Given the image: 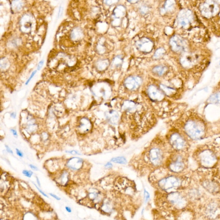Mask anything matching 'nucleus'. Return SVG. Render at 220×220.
<instances>
[{"mask_svg": "<svg viewBox=\"0 0 220 220\" xmlns=\"http://www.w3.org/2000/svg\"><path fill=\"white\" fill-rule=\"evenodd\" d=\"M194 159L201 167L206 169L215 168L218 163V157L214 145H205L195 152Z\"/></svg>", "mask_w": 220, "mask_h": 220, "instance_id": "1", "label": "nucleus"}, {"mask_svg": "<svg viewBox=\"0 0 220 220\" xmlns=\"http://www.w3.org/2000/svg\"><path fill=\"white\" fill-rule=\"evenodd\" d=\"M185 133L191 139L198 140L203 139L206 134V127L203 120L196 116L191 117L185 123Z\"/></svg>", "mask_w": 220, "mask_h": 220, "instance_id": "2", "label": "nucleus"}, {"mask_svg": "<svg viewBox=\"0 0 220 220\" xmlns=\"http://www.w3.org/2000/svg\"><path fill=\"white\" fill-rule=\"evenodd\" d=\"M184 180L175 176L167 177L160 180L158 183L159 188L164 191L178 189L183 185Z\"/></svg>", "mask_w": 220, "mask_h": 220, "instance_id": "3", "label": "nucleus"}, {"mask_svg": "<svg viewBox=\"0 0 220 220\" xmlns=\"http://www.w3.org/2000/svg\"><path fill=\"white\" fill-rule=\"evenodd\" d=\"M187 163V160L183 155L180 153H176L171 157L168 168L172 172H181L186 168Z\"/></svg>", "mask_w": 220, "mask_h": 220, "instance_id": "4", "label": "nucleus"}, {"mask_svg": "<svg viewBox=\"0 0 220 220\" xmlns=\"http://www.w3.org/2000/svg\"><path fill=\"white\" fill-rule=\"evenodd\" d=\"M169 142L172 147L178 151H182L188 148V144L186 139L178 132L171 134Z\"/></svg>", "mask_w": 220, "mask_h": 220, "instance_id": "5", "label": "nucleus"}, {"mask_svg": "<svg viewBox=\"0 0 220 220\" xmlns=\"http://www.w3.org/2000/svg\"><path fill=\"white\" fill-rule=\"evenodd\" d=\"M171 49L174 52L177 53H184L188 48L186 41L179 35H175L171 37L170 40Z\"/></svg>", "mask_w": 220, "mask_h": 220, "instance_id": "6", "label": "nucleus"}, {"mask_svg": "<svg viewBox=\"0 0 220 220\" xmlns=\"http://www.w3.org/2000/svg\"><path fill=\"white\" fill-rule=\"evenodd\" d=\"M194 17L191 11L183 10L180 12L177 17L178 24L181 28L188 29L193 23Z\"/></svg>", "mask_w": 220, "mask_h": 220, "instance_id": "7", "label": "nucleus"}, {"mask_svg": "<svg viewBox=\"0 0 220 220\" xmlns=\"http://www.w3.org/2000/svg\"><path fill=\"white\" fill-rule=\"evenodd\" d=\"M167 200L170 204L178 209L184 208L187 205L186 198L178 192H172L169 194L167 196Z\"/></svg>", "mask_w": 220, "mask_h": 220, "instance_id": "8", "label": "nucleus"}, {"mask_svg": "<svg viewBox=\"0 0 220 220\" xmlns=\"http://www.w3.org/2000/svg\"><path fill=\"white\" fill-rule=\"evenodd\" d=\"M201 11L205 17H211L219 12L218 5L212 0H207L200 6Z\"/></svg>", "mask_w": 220, "mask_h": 220, "instance_id": "9", "label": "nucleus"}, {"mask_svg": "<svg viewBox=\"0 0 220 220\" xmlns=\"http://www.w3.org/2000/svg\"><path fill=\"white\" fill-rule=\"evenodd\" d=\"M126 14V9L124 6L120 5L115 7L112 14L111 25L114 27H119Z\"/></svg>", "mask_w": 220, "mask_h": 220, "instance_id": "10", "label": "nucleus"}, {"mask_svg": "<svg viewBox=\"0 0 220 220\" xmlns=\"http://www.w3.org/2000/svg\"><path fill=\"white\" fill-rule=\"evenodd\" d=\"M135 47L139 51L144 53L151 52L153 48V41L148 37H143L140 38L135 43Z\"/></svg>", "mask_w": 220, "mask_h": 220, "instance_id": "11", "label": "nucleus"}, {"mask_svg": "<svg viewBox=\"0 0 220 220\" xmlns=\"http://www.w3.org/2000/svg\"><path fill=\"white\" fill-rule=\"evenodd\" d=\"M143 83L141 77L136 76H130L126 79L124 85L128 90L134 91L138 90Z\"/></svg>", "mask_w": 220, "mask_h": 220, "instance_id": "12", "label": "nucleus"}, {"mask_svg": "<svg viewBox=\"0 0 220 220\" xmlns=\"http://www.w3.org/2000/svg\"><path fill=\"white\" fill-rule=\"evenodd\" d=\"M149 157L151 163L155 166H159L163 163V153L159 148H153L150 151Z\"/></svg>", "mask_w": 220, "mask_h": 220, "instance_id": "13", "label": "nucleus"}, {"mask_svg": "<svg viewBox=\"0 0 220 220\" xmlns=\"http://www.w3.org/2000/svg\"><path fill=\"white\" fill-rule=\"evenodd\" d=\"M148 94L151 100L153 101H160L164 97V94L162 90L154 85L149 86L147 90Z\"/></svg>", "mask_w": 220, "mask_h": 220, "instance_id": "14", "label": "nucleus"}, {"mask_svg": "<svg viewBox=\"0 0 220 220\" xmlns=\"http://www.w3.org/2000/svg\"><path fill=\"white\" fill-rule=\"evenodd\" d=\"M33 17L31 15L26 14L21 18L20 21V27L22 31L25 33H28L31 30L32 28Z\"/></svg>", "mask_w": 220, "mask_h": 220, "instance_id": "15", "label": "nucleus"}, {"mask_svg": "<svg viewBox=\"0 0 220 220\" xmlns=\"http://www.w3.org/2000/svg\"><path fill=\"white\" fill-rule=\"evenodd\" d=\"M220 212V208L219 205L216 202H212L207 205L205 209V213L207 217L214 218L219 215V212Z\"/></svg>", "mask_w": 220, "mask_h": 220, "instance_id": "16", "label": "nucleus"}, {"mask_svg": "<svg viewBox=\"0 0 220 220\" xmlns=\"http://www.w3.org/2000/svg\"><path fill=\"white\" fill-rule=\"evenodd\" d=\"M105 116L107 121L111 124H117L119 122V114L115 110H110L106 111Z\"/></svg>", "mask_w": 220, "mask_h": 220, "instance_id": "17", "label": "nucleus"}, {"mask_svg": "<svg viewBox=\"0 0 220 220\" xmlns=\"http://www.w3.org/2000/svg\"><path fill=\"white\" fill-rule=\"evenodd\" d=\"M83 163V160L79 157H73L69 159L67 163V166L75 170H77L81 168Z\"/></svg>", "mask_w": 220, "mask_h": 220, "instance_id": "18", "label": "nucleus"}, {"mask_svg": "<svg viewBox=\"0 0 220 220\" xmlns=\"http://www.w3.org/2000/svg\"><path fill=\"white\" fill-rule=\"evenodd\" d=\"M175 0H167L160 10L161 14H165L168 12H173L175 9Z\"/></svg>", "mask_w": 220, "mask_h": 220, "instance_id": "19", "label": "nucleus"}, {"mask_svg": "<svg viewBox=\"0 0 220 220\" xmlns=\"http://www.w3.org/2000/svg\"><path fill=\"white\" fill-rule=\"evenodd\" d=\"M203 186L204 188H206L209 192L212 193H216L219 191V186L218 183H216L215 182L210 181H205L203 183Z\"/></svg>", "mask_w": 220, "mask_h": 220, "instance_id": "20", "label": "nucleus"}, {"mask_svg": "<svg viewBox=\"0 0 220 220\" xmlns=\"http://www.w3.org/2000/svg\"><path fill=\"white\" fill-rule=\"evenodd\" d=\"M216 149V154L218 157V163L215 168H217L218 174L220 173V137L216 139L215 142V145H213Z\"/></svg>", "mask_w": 220, "mask_h": 220, "instance_id": "21", "label": "nucleus"}, {"mask_svg": "<svg viewBox=\"0 0 220 220\" xmlns=\"http://www.w3.org/2000/svg\"><path fill=\"white\" fill-rule=\"evenodd\" d=\"M168 69L166 66L163 65H158L155 66L153 69V74L157 76L161 77L167 72Z\"/></svg>", "mask_w": 220, "mask_h": 220, "instance_id": "22", "label": "nucleus"}, {"mask_svg": "<svg viewBox=\"0 0 220 220\" xmlns=\"http://www.w3.org/2000/svg\"><path fill=\"white\" fill-rule=\"evenodd\" d=\"M23 6V0H13L12 3V10L14 12L20 11Z\"/></svg>", "mask_w": 220, "mask_h": 220, "instance_id": "23", "label": "nucleus"}, {"mask_svg": "<svg viewBox=\"0 0 220 220\" xmlns=\"http://www.w3.org/2000/svg\"><path fill=\"white\" fill-rule=\"evenodd\" d=\"M123 108L127 112H132L136 108V104L132 101H126L123 104Z\"/></svg>", "mask_w": 220, "mask_h": 220, "instance_id": "24", "label": "nucleus"}, {"mask_svg": "<svg viewBox=\"0 0 220 220\" xmlns=\"http://www.w3.org/2000/svg\"><path fill=\"white\" fill-rule=\"evenodd\" d=\"M83 31L81 29L75 28L74 29L71 34V37L72 39H75L80 38L82 36Z\"/></svg>", "mask_w": 220, "mask_h": 220, "instance_id": "25", "label": "nucleus"}, {"mask_svg": "<svg viewBox=\"0 0 220 220\" xmlns=\"http://www.w3.org/2000/svg\"><path fill=\"white\" fill-rule=\"evenodd\" d=\"M123 62V58L121 55H118L114 58L112 61V65L116 68L121 66Z\"/></svg>", "mask_w": 220, "mask_h": 220, "instance_id": "26", "label": "nucleus"}, {"mask_svg": "<svg viewBox=\"0 0 220 220\" xmlns=\"http://www.w3.org/2000/svg\"><path fill=\"white\" fill-rule=\"evenodd\" d=\"M166 53V50L163 48H159L156 51L154 54V57L156 59H159L164 56Z\"/></svg>", "mask_w": 220, "mask_h": 220, "instance_id": "27", "label": "nucleus"}, {"mask_svg": "<svg viewBox=\"0 0 220 220\" xmlns=\"http://www.w3.org/2000/svg\"><path fill=\"white\" fill-rule=\"evenodd\" d=\"M109 65V62L107 59H104L101 61L99 64V66L100 69L101 70H104L107 69L108 66Z\"/></svg>", "mask_w": 220, "mask_h": 220, "instance_id": "28", "label": "nucleus"}, {"mask_svg": "<svg viewBox=\"0 0 220 220\" xmlns=\"http://www.w3.org/2000/svg\"><path fill=\"white\" fill-rule=\"evenodd\" d=\"M111 161L114 163H120V164H126V159L122 156L115 157L111 159Z\"/></svg>", "mask_w": 220, "mask_h": 220, "instance_id": "29", "label": "nucleus"}, {"mask_svg": "<svg viewBox=\"0 0 220 220\" xmlns=\"http://www.w3.org/2000/svg\"><path fill=\"white\" fill-rule=\"evenodd\" d=\"M139 12L143 15L147 14L149 11V8L146 5L141 6L139 8Z\"/></svg>", "mask_w": 220, "mask_h": 220, "instance_id": "30", "label": "nucleus"}, {"mask_svg": "<svg viewBox=\"0 0 220 220\" xmlns=\"http://www.w3.org/2000/svg\"><path fill=\"white\" fill-rule=\"evenodd\" d=\"M105 4L108 6H111L117 4L120 0H103Z\"/></svg>", "mask_w": 220, "mask_h": 220, "instance_id": "31", "label": "nucleus"}, {"mask_svg": "<svg viewBox=\"0 0 220 220\" xmlns=\"http://www.w3.org/2000/svg\"><path fill=\"white\" fill-rule=\"evenodd\" d=\"M23 173L27 177L31 178L32 176L33 173L31 171L27 170H24L23 171Z\"/></svg>", "mask_w": 220, "mask_h": 220, "instance_id": "32", "label": "nucleus"}, {"mask_svg": "<svg viewBox=\"0 0 220 220\" xmlns=\"http://www.w3.org/2000/svg\"><path fill=\"white\" fill-rule=\"evenodd\" d=\"M37 72V70H35V71H34V72H33L32 73H31V75L30 77L29 78V79L26 82V85H28V84H29V82L31 80V79L34 76V75H35V74Z\"/></svg>", "mask_w": 220, "mask_h": 220, "instance_id": "33", "label": "nucleus"}, {"mask_svg": "<svg viewBox=\"0 0 220 220\" xmlns=\"http://www.w3.org/2000/svg\"><path fill=\"white\" fill-rule=\"evenodd\" d=\"M144 195H145V202H147L148 200L150 198L149 194V193H148L146 190H145Z\"/></svg>", "mask_w": 220, "mask_h": 220, "instance_id": "34", "label": "nucleus"}, {"mask_svg": "<svg viewBox=\"0 0 220 220\" xmlns=\"http://www.w3.org/2000/svg\"><path fill=\"white\" fill-rule=\"evenodd\" d=\"M44 60H41L38 63V65H37V70L38 71L41 70V68H42V66L44 65Z\"/></svg>", "mask_w": 220, "mask_h": 220, "instance_id": "35", "label": "nucleus"}, {"mask_svg": "<svg viewBox=\"0 0 220 220\" xmlns=\"http://www.w3.org/2000/svg\"><path fill=\"white\" fill-rule=\"evenodd\" d=\"M127 1L129 3H130L131 4H134L138 3L141 0H127Z\"/></svg>", "mask_w": 220, "mask_h": 220, "instance_id": "36", "label": "nucleus"}, {"mask_svg": "<svg viewBox=\"0 0 220 220\" xmlns=\"http://www.w3.org/2000/svg\"><path fill=\"white\" fill-rule=\"evenodd\" d=\"M16 153L20 157H22L23 156V153L18 149H16Z\"/></svg>", "mask_w": 220, "mask_h": 220, "instance_id": "37", "label": "nucleus"}, {"mask_svg": "<svg viewBox=\"0 0 220 220\" xmlns=\"http://www.w3.org/2000/svg\"><path fill=\"white\" fill-rule=\"evenodd\" d=\"M34 185H35V187H36V188H37V190L39 191L40 192V193H41V194H42V195H43L44 196H45V197H48V196L46 194H45V193H44V192L42 191L41 190V189H39V188L37 187V185H36V184H34Z\"/></svg>", "mask_w": 220, "mask_h": 220, "instance_id": "38", "label": "nucleus"}, {"mask_svg": "<svg viewBox=\"0 0 220 220\" xmlns=\"http://www.w3.org/2000/svg\"><path fill=\"white\" fill-rule=\"evenodd\" d=\"M49 194L51 196H52V197H53L54 198L58 200H61V198H59V197H58V196L56 195L53 194H51V193H50V194Z\"/></svg>", "mask_w": 220, "mask_h": 220, "instance_id": "39", "label": "nucleus"}, {"mask_svg": "<svg viewBox=\"0 0 220 220\" xmlns=\"http://www.w3.org/2000/svg\"><path fill=\"white\" fill-rule=\"evenodd\" d=\"M7 151L9 153H11V154H13V151H12V150L7 145H5Z\"/></svg>", "mask_w": 220, "mask_h": 220, "instance_id": "40", "label": "nucleus"}, {"mask_svg": "<svg viewBox=\"0 0 220 220\" xmlns=\"http://www.w3.org/2000/svg\"><path fill=\"white\" fill-rule=\"evenodd\" d=\"M66 152L69 153H71V154H80L79 153H78L77 151H66Z\"/></svg>", "mask_w": 220, "mask_h": 220, "instance_id": "41", "label": "nucleus"}, {"mask_svg": "<svg viewBox=\"0 0 220 220\" xmlns=\"http://www.w3.org/2000/svg\"><path fill=\"white\" fill-rule=\"evenodd\" d=\"M29 167H30V168H31V169H32V170H38V169H37V167H36V166H34V165H31H31H29Z\"/></svg>", "mask_w": 220, "mask_h": 220, "instance_id": "42", "label": "nucleus"}, {"mask_svg": "<svg viewBox=\"0 0 220 220\" xmlns=\"http://www.w3.org/2000/svg\"><path fill=\"white\" fill-rule=\"evenodd\" d=\"M11 132H12V134H13L14 136H17V132H16V130L13 129H11Z\"/></svg>", "mask_w": 220, "mask_h": 220, "instance_id": "43", "label": "nucleus"}, {"mask_svg": "<svg viewBox=\"0 0 220 220\" xmlns=\"http://www.w3.org/2000/svg\"><path fill=\"white\" fill-rule=\"evenodd\" d=\"M105 167L107 168H110L112 167V165L110 163H107L105 165Z\"/></svg>", "mask_w": 220, "mask_h": 220, "instance_id": "44", "label": "nucleus"}, {"mask_svg": "<svg viewBox=\"0 0 220 220\" xmlns=\"http://www.w3.org/2000/svg\"><path fill=\"white\" fill-rule=\"evenodd\" d=\"M65 208L66 211H67L68 212H69V213H71V212H72V209H71L70 207H68V206H66Z\"/></svg>", "mask_w": 220, "mask_h": 220, "instance_id": "45", "label": "nucleus"}, {"mask_svg": "<svg viewBox=\"0 0 220 220\" xmlns=\"http://www.w3.org/2000/svg\"><path fill=\"white\" fill-rule=\"evenodd\" d=\"M36 180H37V184L39 185V187L41 186V183H40V181H39V179H38V177H36Z\"/></svg>", "mask_w": 220, "mask_h": 220, "instance_id": "46", "label": "nucleus"}, {"mask_svg": "<svg viewBox=\"0 0 220 220\" xmlns=\"http://www.w3.org/2000/svg\"><path fill=\"white\" fill-rule=\"evenodd\" d=\"M11 116L12 118H15L16 117V114L15 113H12L11 114Z\"/></svg>", "mask_w": 220, "mask_h": 220, "instance_id": "47", "label": "nucleus"}, {"mask_svg": "<svg viewBox=\"0 0 220 220\" xmlns=\"http://www.w3.org/2000/svg\"></svg>", "mask_w": 220, "mask_h": 220, "instance_id": "48", "label": "nucleus"}]
</instances>
